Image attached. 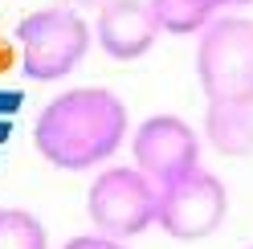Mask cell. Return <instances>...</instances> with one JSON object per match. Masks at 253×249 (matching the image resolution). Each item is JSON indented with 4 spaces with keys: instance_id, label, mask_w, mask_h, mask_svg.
Listing matches in <instances>:
<instances>
[{
    "instance_id": "cell-2",
    "label": "cell",
    "mask_w": 253,
    "mask_h": 249,
    "mask_svg": "<svg viewBox=\"0 0 253 249\" xmlns=\"http://www.w3.org/2000/svg\"><path fill=\"white\" fill-rule=\"evenodd\" d=\"M196 82L209 102H253V21L216 17L196 41Z\"/></svg>"
},
{
    "instance_id": "cell-9",
    "label": "cell",
    "mask_w": 253,
    "mask_h": 249,
    "mask_svg": "<svg viewBox=\"0 0 253 249\" xmlns=\"http://www.w3.org/2000/svg\"><path fill=\"white\" fill-rule=\"evenodd\" d=\"M151 4V17L155 25H160V33H204L212 21H216V8L209 4V0H147Z\"/></svg>"
},
{
    "instance_id": "cell-14",
    "label": "cell",
    "mask_w": 253,
    "mask_h": 249,
    "mask_svg": "<svg viewBox=\"0 0 253 249\" xmlns=\"http://www.w3.org/2000/svg\"><path fill=\"white\" fill-rule=\"evenodd\" d=\"M245 249H253V245H245Z\"/></svg>"
},
{
    "instance_id": "cell-11",
    "label": "cell",
    "mask_w": 253,
    "mask_h": 249,
    "mask_svg": "<svg viewBox=\"0 0 253 249\" xmlns=\"http://www.w3.org/2000/svg\"><path fill=\"white\" fill-rule=\"evenodd\" d=\"M61 249H126V245L115 237H102V233H90V237H70Z\"/></svg>"
},
{
    "instance_id": "cell-4",
    "label": "cell",
    "mask_w": 253,
    "mask_h": 249,
    "mask_svg": "<svg viewBox=\"0 0 253 249\" xmlns=\"http://www.w3.org/2000/svg\"><path fill=\"white\" fill-rule=\"evenodd\" d=\"M90 221L102 237H135L160 221V188L139 172V167H106L94 176L86 196Z\"/></svg>"
},
{
    "instance_id": "cell-8",
    "label": "cell",
    "mask_w": 253,
    "mask_h": 249,
    "mask_svg": "<svg viewBox=\"0 0 253 249\" xmlns=\"http://www.w3.org/2000/svg\"><path fill=\"white\" fill-rule=\"evenodd\" d=\"M204 139L212 143V151L229 160L253 155V102H209Z\"/></svg>"
},
{
    "instance_id": "cell-3",
    "label": "cell",
    "mask_w": 253,
    "mask_h": 249,
    "mask_svg": "<svg viewBox=\"0 0 253 249\" xmlns=\"http://www.w3.org/2000/svg\"><path fill=\"white\" fill-rule=\"evenodd\" d=\"M90 25L82 12L70 8H37L21 17L17 45H21V74L29 82H57L74 74V66L90 53Z\"/></svg>"
},
{
    "instance_id": "cell-12",
    "label": "cell",
    "mask_w": 253,
    "mask_h": 249,
    "mask_svg": "<svg viewBox=\"0 0 253 249\" xmlns=\"http://www.w3.org/2000/svg\"><path fill=\"white\" fill-rule=\"evenodd\" d=\"M94 4H106V0H57V8H70V12H78V8H94Z\"/></svg>"
},
{
    "instance_id": "cell-5",
    "label": "cell",
    "mask_w": 253,
    "mask_h": 249,
    "mask_svg": "<svg viewBox=\"0 0 253 249\" xmlns=\"http://www.w3.org/2000/svg\"><path fill=\"white\" fill-rule=\"evenodd\" d=\"M225 212H229L225 180L212 176L209 167H196L176 184L160 188V221L155 225L176 241H204L225 225Z\"/></svg>"
},
{
    "instance_id": "cell-1",
    "label": "cell",
    "mask_w": 253,
    "mask_h": 249,
    "mask_svg": "<svg viewBox=\"0 0 253 249\" xmlns=\"http://www.w3.org/2000/svg\"><path fill=\"white\" fill-rule=\"evenodd\" d=\"M126 139V102L115 90L78 86L57 94L33 123V147L61 172L106 164Z\"/></svg>"
},
{
    "instance_id": "cell-10",
    "label": "cell",
    "mask_w": 253,
    "mask_h": 249,
    "mask_svg": "<svg viewBox=\"0 0 253 249\" xmlns=\"http://www.w3.org/2000/svg\"><path fill=\"white\" fill-rule=\"evenodd\" d=\"M0 249H49V233L29 208H0Z\"/></svg>"
},
{
    "instance_id": "cell-13",
    "label": "cell",
    "mask_w": 253,
    "mask_h": 249,
    "mask_svg": "<svg viewBox=\"0 0 253 249\" xmlns=\"http://www.w3.org/2000/svg\"><path fill=\"white\" fill-rule=\"evenodd\" d=\"M212 8H245V4H253V0H209Z\"/></svg>"
},
{
    "instance_id": "cell-6",
    "label": "cell",
    "mask_w": 253,
    "mask_h": 249,
    "mask_svg": "<svg viewBox=\"0 0 253 249\" xmlns=\"http://www.w3.org/2000/svg\"><path fill=\"white\" fill-rule=\"evenodd\" d=\"M135 167L143 172L155 188H168L180 176L200 167V139L180 115H151L135 127L131 139Z\"/></svg>"
},
{
    "instance_id": "cell-7",
    "label": "cell",
    "mask_w": 253,
    "mask_h": 249,
    "mask_svg": "<svg viewBox=\"0 0 253 249\" xmlns=\"http://www.w3.org/2000/svg\"><path fill=\"white\" fill-rule=\"evenodd\" d=\"M94 37L106 57L135 61L151 53V45L160 41V25H155L147 0H106L94 21Z\"/></svg>"
}]
</instances>
